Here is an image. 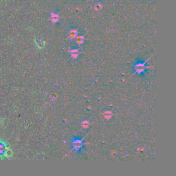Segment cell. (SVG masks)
<instances>
[{
	"label": "cell",
	"mask_w": 176,
	"mask_h": 176,
	"mask_svg": "<svg viewBox=\"0 0 176 176\" xmlns=\"http://www.w3.org/2000/svg\"><path fill=\"white\" fill-rule=\"evenodd\" d=\"M71 52V57L73 59H77L79 56V49L78 48H73L70 50Z\"/></svg>",
	"instance_id": "277c9868"
},
{
	"label": "cell",
	"mask_w": 176,
	"mask_h": 176,
	"mask_svg": "<svg viewBox=\"0 0 176 176\" xmlns=\"http://www.w3.org/2000/svg\"><path fill=\"white\" fill-rule=\"evenodd\" d=\"M89 122L87 121V120H84V121H83V122H82V126L84 128H87L89 127Z\"/></svg>",
	"instance_id": "30bf717a"
},
{
	"label": "cell",
	"mask_w": 176,
	"mask_h": 176,
	"mask_svg": "<svg viewBox=\"0 0 176 176\" xmlns=\"http://www.w3.org/2000/svg\"><path fill=\"white\" fill-rule=\"evenodd\" d=\"M134 68L135 72H136L138 74L142 75L146 72L147 66L146 65V62L142 61H137L136 62L134 63Z\"/></svg>",
	"instance_id": "6da1fadb"
},
{
	"label": "cell",
	"mask_w": 176,
	"mask_h": 176,
	"mask_svg": "<svg viewBox=\"0 0 176 176\" xmlns=\"http://www.w3.org/2000/svg\"><path fill=\"white\" fill-rule=\"evenodd\" d=\"M112 112H110V111H106V112H105V117L106 118H109L110 117L112 116Z\"/></svg>",
	"instance_id": "9c48e42d"
},
{
	"label": "cell",
	"mask_w": 176,
	"mask_h": 176,
	"mask_svg": "<svg viewBox=\"0 0 176 176\" xmlns=\"http://www.w3.org/2000/svg\"><path fill=\"white\" fill-rule=\"evenodd\" d=\"M77 35H78V32L76 30H72L69 32V36H70V38H72V39L76 38Z\"/></svg>",
	"instance_id": "ba28073f"
},
{
	"label": "cell",
	"mask_w": 176,
	"mask_h": 176,
	"mask_svg": "<svg viewBox=\"0 0 176 176\" xmlns=\"http://www.w3.org/2000/svg\"><path fill=\"white\" fill-rule=\"evenodd\" d=\"M7 149V145L5 142L0 140V160L4 157L6 150Z\"/></svg>",
	"instance_id": "3957f363"
},
{
	"label": "cell",
	"mask_w": 176,
	"mask_h": 176,
	"mask_svg": "<svg viewBox=\"0 0 176 176\" xmlns=\"http://www.w3.org/2000/svg\"><path fill=\"white\" fill-rule=\"evenodd\" d=\"M13 151L11 150L10 149H8L6 150L5 151V154H4V157H6V158H10V157H12V156H13Z\"/></svg>",
	"instance_id": "52a82bcc"
},
{
	"label": "cell",
	"mask_w": 176,
	"mask_h": 176,
	"mask_svg": "<svg viewBox=\"0 0 176 176\" xmlns=\"http://www.w3.org/2000/svg\"><path fill=\"white\" fill-rule=\"evenodd\" d=\"M84 41V37L83 36H77L76 37V43L78 45H81Z\"/></svg>",
	"instance_id": "8992f818"
},
{
	"label": "cell",
	"mask_w": 176,
	"mask_h": 176,
	"mask_svg": "<svg viewBox=\"0 0 176 176\" xmlns=\"http://www.w3.org/2000/svg\"><path fill=\"white\" fill-rule=\"evenodd\" d=\"M35 43L37 45V47L39 48H43L45 46L44 42L41 39H37L35 40Z\"/></svg>",
	"instance_id": "5b68a950"
},
{
	"label": "cell",
	"mask_w": 176,
	"mask_h": 176,
	"mask_svg": "<svg viewBox=\"0 0 176 176\" xmlns=\"http://www.w3.org/2000/svg\"><path fill=\"white\" fill-rule=\"evenodd\" d=\"M83 145H84L83 140L79 137H76L72 139V146L73 147V149L77 152L81 151L83 147Z\"/></svg>",
	"instance_id": "7a4b0ae2"
}]
</instances>
